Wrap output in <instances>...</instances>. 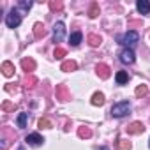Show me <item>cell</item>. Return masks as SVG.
Segmentation results:
<instances>
[{
  "instance_id": "cell-1",
  "label": "cell",
  "mask_w": 150,
  "mask_h": 150,
  "mask_svg": "<svg viewBox=\"0 0 150 150\" xmlns=\"http://www.w3.org/2000/svg\"><path fill=\"white\" fill-rule=\"evenodd\" d=\"M118 41H120V44H124L125 48H132V46H136L138 42H139V34L136 32V30H127L124 35H120L118 37Z\"/></svg>"
},
{
  "instance_id": "cell-2",
  "label": "cell",
  "mask_w": 150,
  "mask_h": 150,
  "mask_svg": "<svg viewBox=\"0 0 150 150\" xmlns=\"http://www.w3.org/2000/svg\"><path fill=\"white\" fill-rule=\"evenodd\" d=\"M110 113H111V117H115V118H122V117H125V115L131 113V106H129L127 101H122V103L113 104Z\"/></svg>"
},
{
  "instance_id": "cell-3",
  "label": "cell",
  "mask_w": 150,
  "mask_h": 150,
  "mask_svg": "<svg viewBox=\"0 0 150 150\" xmlns=\"http://www.w3.org/2000/svg\"><path fill=\"white\" fill-rule=\"evenodd\" d=\"M20 23H21V14L16 7H13L9 11V14L6 16V25L9 28H16V27H20Z\"/></svg>"
},
{
  "instance_id": "cell-4",
  "label": "cell",
  "mask_w": 150,
  "mask_h": 150,
  "mask_svg": "<svg viewBox=\"0 0 150 150\" xmlns=\"http://www.w3.org/2000/svg\"><path fill=\"white\" fill-rule=\"evenodd\" d=\"M64 37H65V25H64L62 21H58V23H55V27H53V42H55V44H57V42H62Z\"/></svg>"
},
{
  "instance_id": "cell-5",
  "label": "cell",
  "mask_w": 150,
  "mask_h": 150,
  "mask_svg": "<svg viewBox=\"0 0 150 150\" xmlns=\"http://www.w3.org/2000/svg\"><path fill=\"white\" fill-rule=\"evenodd\" d=\"M25 141H27L30 146H39V145L44 143V138H42L41 134H37V132H32V134H28V136L25 138Z\"/></svg>"
},
{
  "instance_id": "cell-6",
  "label": "cell",
  "mask_w": 150,
  "mask_h": 150,
  "mask_svg": "<svg viewBox=\"0 0 150 150\" xmlns=\"http://www.w3.org/2000/svg\"><path fill=\"white\" fill-rule=\"evenodd\" d=\"M134 60H136V57H134V51H132V50L125 48V50L120 53V62H122V64H134Z\"/></svg>"
},
{
  "instance_id": "cell-7",
  "label": "cell",
  "mask_w": 150,
  "mask_h": 150,
  "mask_svg": "<svg viewBox=\"0 0 150 150\" xmlns=\"http://www.w3.org/2000/svg\"><path fill=\"white\" fill-rule=\"evenodd\" d=\"M125 131H127V134H141L145 131V125L141 122H132L131 125L125 127Z\"/></svg>"
},
{
  "instance_id": "cell-8",
  "label": "cell",
  "mask_w": 150,
  "mask_h": 150,
  "mask_svg": "<svg viewBox=\"0 0 150 150\" xmlns=\"http://www.w3.org/2000/svg\"><path fill=\"white\" fill-rule=\"evenodd\" d=\"M136 9H138V13H141V14H150V2L148 0H138L136 2Z\"/></svg>"
},
{
  "instance_id": "cell-9",
  "label": "cell",
  "mask_w": 150,
  "mask_h": 150,
  "mask_svg": "<svg viewBox=\"0 0 150 150\" xmlns=\"http://www.w3.org/2000/svg\"><path fill=\"white\" fill-rule=\"evenodd\" d=\"M96 71H97V76H99V78H103V80L110 78V67H108L106 64H97Z\"/></svg>"
},
{
  "instance_id": "cell-10",
  "label": "cell",
  "mask_w": 150,
  "mask_h": 150,
  "mask_svg": "<svg viewBox=\"0 0 150 150\" xmlns=\"http://www.w3.org/2000/svg\"><path fill=\"white\" fill-rule=\"evenodd\" d=\"M55 94H57V99H60V101H67L69 99V92H67V87L65 85H57Z\"/></svg>"
},
{
  "instance_id": "cell-11",
  "label": "cell",
  "mask_w": 150,
  "mask_h": 150,
  "mask_svg": "<svg viewBox=\"0 0 150 150\" xmlns=\"http://www.w3.org/2000/svg\"><path fill=\"white\" fill-rule=\"evenodd\" d=\"M115 81H117V85H125V83L129 81L127 71H118V72L115 74Z\"/></svg>"
},
{
  "instance_id": "cell-12",
  "label": "cell",
  "mask_w": 150,
  "mask_h": 150,
  "mask_svg": "<svg viewBox=\"0 0 150 150\" xmlns=\"http://www.w3.org/2000/svg\"><path fill=\"white\" fill-rule=\"evenodd\" d=\"M21 67H23V71H27V74H28V72H32V71L35 69V62H34L32 58H23V60H21Z\"/></svg>"
},
{
  "instance_id": "cell-13",
  "label": "cell",
  "mask_w": 150,
  "mask_h": 150,
  "mask_svg": "<svg viewBox=\"0 0 150 150\" xmlns=\"http://www.w3.org/2000/svg\"><path fill=\"white\" fill-rule=\"evenodd\" d=\"M76 67H78V64L74 62V60H65V62H62V65H60V69H62V71H65V72L76 71Z\"/></svg>"
},
{
  "instance_id": "cell-14",
  "label": "cell",
  "mask_w": 150,
  "mask_h": 150,
  "mask_svg": "<svg viewBox=\"0 0 150 150\" xmlns=\"http://www.w3.org/2000/svg\"><path fill=\"white\" fill-rule=\"evenodd\" d=\"M81 39H83V34H81V32H72V34L69 35V42H71V46H78V44L81 42Z\"/></svg>"
},
{
  "instance_id": "cell-15",
  "label": "cell",
  "mask_w": 150,
  "mask_h": 150,
  "mask_svg": "<svg viewBox=\"0 0 150 150\" xmlns=\"http://www.w3.org/2000/svg\"><path fill=\"white\" fill-rule=\"evenodd\" d=\"M44 35H46L44 25H42V23H35V25H34V37H35V39H41V37H44Z\"/></svg>"
},
{
  "instance_id": "cell-16",
  "label": "cell",
  "mask_w": 150,
  "mask_h": 150,
  "mask_svg": "<svg viewBox=\"0 0 150 150\" xmlns=\"http://www.w3.org/2000/svg\"><path fill=\"white\" fill-rule=\"evenodd\" d=\"M87 41H88V44L92 46V48H97L101 42H103V39H101V35H96V34H90L88 37H87Z\"/></svg>"
},
{
  "instance_id": "cell-17",
  "label": "cell",
  "mask_w": 150,
  "mask_h": 150,
  "mask_svg": "<svg viewBox=\"0 0 150 150\" xmlns=\"http://www.w3.org/2000/svg\"><path fill=\"white\" fill-rule=\"evenodd\" d=\"M2 72H4V76H13V72H14V65L11 62H4L2 64Z\"/></svg>"
},
{
  "instance_id": "cell-18",
  "label": "cell",
  "mask_w": 150,
  "mask_h": 150,
  "mask_svg": "<svg viewBox=\"0 0 150 150\" xmlns=\"http://www.w3.org/2000/svg\"><path fill=\"white\" fill-rule=\"evenodd\" d=\"M92 104H94V106H103V104H104V94L96 92V94L92 96Z\"/></svg>"
},
{
  "instance_id": "cell-19",
  "label": "cell",
  "mask_w": 150,
  "mask_h": 150,
  "mask_svg": "<svg viewBox=\"0 0 150 150\" xmlns=\"http://www.w3.org/2000/svg\"><path fill=\"white\" fill-rule=\"evenodd\" d=\"M27 118H28V113H25V111L18 115L16 124H18V127H20V129H25V127H27Z\"/></svg>"
},
{
  "instance_id": "cell-20",
  "label": "cell",
  "mask_w": 150,
  "mask_h": 150,
  "mask_svg": "<svg viewBox=\"0 0 150 150\" xmlns=\"http://www.w3.org/2000/svg\"><path fill=\"white\" fill-rule=\"evenodd\" d=\"M134 94H136V97H145V96L148 94V87H146V85H139Z\"/></svg>"
},
{
  "instance_id": "cell-21",
  "label": "cell",
  "mask_w": 150,
  "mask_h": 150,
  "mask_svg": "<svg viewBox=\"0 0 150 150\" xmlns=\"http://www.w3.org/2000/svg\"><path fill=\"white\" fill-rule=\"evenodd\" d=\"M30 7H32L30 0H21V2H18V6H16V9H21V11H28Z\"/></svg>"
},
{
  "instance_id": "cell-22",
  "label": "cell",
  "mask_w": 150,
  "mask_h": 150,
  "mask_svg": "<svg viewBox=\"0 0 150 150\" xmlns=\"http://www.w3.org/2000/svg\"><path fill=\"white\" fill-rule=\"evenodd\" d=\"M97 14H99V4H97V2H94V4L90 6L88 16H90V18H97Z\"/></svg>"
},
{
  "instance_id": "cell-23",
  "label": "cell",
  "mask_w": 150,
  "mask_h": 150,
  "mask_svg": "<svg viewBox=\"0 0 150 150\" xmlns=\"http://www.w3.org/2000/svg\"><path fill=\"white\" fill-rule=\"evenodd\" d=\"M78 136H80V138H90V136H92V131H90L88 127H80V129H78Z\"/></svg>"
},
{
  "instance_id": "cell-24",
  "label": "cell",
  "mask_w": 150,
  "mask_h": 150,
  "mask_svg": "<svg viewBox=\"0 0 150 150\" xmlns=\"http://www.w3.org/2000/svg\"><path fill=\"white\" fill-rule=\"evenodd\" d=\"M62 7H64V4L60 2V0H51L50 2V9L51 11H62Z\"/></svg>"
},
{
  "instance_id": "cell-25",
  "label": "cell",
  "mask_w": 150,
  "mask_h": 150,
  "mask_svg": "<svg viewBox=\"0 0 150 150\" xmlns=\"http://www.w3.org/2000/svg\"><path fill=\"white\" fill-rule=\"evenodd\" d=\"M35 83H37V78H34V76H27V80H25V87H27V88H34Z\"/></svg>"
},
{
  "instance_id": "cell-26",
  "label": "cell",
  "mask_w": 150,
  "mask_h": 150,
  "mask_svg": "<svg viewBox=\"0 0 150 150\" xmlns=\"http://www.w3.org/2000/svg\"><path fill=\"white\" fill-rule=\"evenodd\" d=\"M39 127H41V129H51L53 124H51V120H48V118H41V120H39Z\"/></svg>"
},
{
  "instance_id": "cell-27",
  "label": "cell",
  "mask_w": 150,
  "mask_h": 150,
  "mask_svg": "<svg viewBox=\"0 0 150 150\" xmlns=\"http://www.w3.org/2000/svg\"><path fill=\"white\" fill-rule=\"evenodd\" d=\"M65 55H67V51H65L64 48H55V53H53L55 58H64Z\"/></svg>"
},
{
  "instance_id": "cell-28",
  "label": "cell",
  "mask_w": 150,
  "mask_h": 150,
  "mask_svg": "<svg viewBox=\"0 0 150 150\" xmlns=\"http://www.w3.org/2000/svg\"><path fill=\"white\" fill-rule=\"evenodd\" d=\"M118 148H120V150H129V148H131V143L125 141V139H118Z\"/></svg>"
},
{
  "instance_id": "cell-29",
  "label": "cell",
  "mask_w": 150,
  "mask_h": 150,
  "mask_svg": "<svg viewBox=\"0 0 150 150\" xmlns=\"http://www.w3.org/2000/svg\"><path fill=\"white\" fill-rule=\"evenodd\" d=\"M2 110H4V111L14 110V104H13V103H9V101H6V103H2Z\"/></svg>"
},
{
  "instance_id": "cell-30",
  "label": "cell",
  "mask_w": 150,
  "mask_h": 150,
  "mask_svg": "<svg viewBox=\"0 0 150 150\" xmlns=\"http://www.w3.org/2000/svg\"><path fill=\"white\" fill-rule=\"evenodd\" d=\"M99 150H110V148H108V146H101Z\"/></svg>"
},
{
  "instance_id": "cell-31",
  "label": "cell",
  "mask_w": 150,
  "mask_h": 150,
  "mask_svg": "<svg viewBox=\"0 0 150 150\" xmlns=\"http://www.w3.org/2000/svg\"><path fill=\"white\" fill-rule=\"evenodd\" d=\"M18 150H25V146H23V145H21V146H20V148H18Z\"/></svg>"
},
{
  "instance_id": "cell-32",
  "label": "cell",
  "mask_w": 150,
  "mask_h": 150,
  "mask_svg": "<svg viewBox=\"0 0 150 150\" xmlns=\"http://www.w3.org/2000/svg\"><path fill=\"white\" fill-rule=\"evenodd\" d=\"M148 148H150V139H148Z\"/></svg>"
},
{
  "instance_id": "cell-33",
  "label": "cell",
  "mask_w": 150,
  "mask_h": 150,
  "mask_svg": "<svg viewBox=\"0 0 150 150\" xmlns=\"http://www.w3.org/2000/svg\"><path fill=\"white\" fill-rule=\"evenodd\" d=\"M4 150H6V148H4Z\"/></svg>"
}]
</instances>
